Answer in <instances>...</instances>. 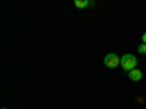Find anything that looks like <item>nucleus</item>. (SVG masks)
Returning <instances> with one entry per match:
<instances>
[{"instance_id":"f257e3e1","label":"nucleus","mask_w":146,"mask_h":109,"mask_svg":"<svg viewBox=\"0 0 146 109\" xmlns=\"http://www.w3.org/2000/svg\"><path fill=\"white\" fill-rule=\"evenodd\" d=\"M120 66L123 67L124 73H130L131 70H135L137 66V58L133 55V54H124L121 57V63Z\"/></svg>"},{"instance_id":"f03ea898","label":"nucleus","mask_w":146,"mask_h":109,"mask_svg":"<svg viewBox=\"0 0 146 109\" xmlns=\"http://www.w3.org/2000/svg\"><path fill=\"white\" fill-rule=\"evenodd\" d=\"M120 63H121V57H118L114 53H110L104 57V64L108 68H115V67L120 66Z\"/></svg>"},{"instance_id":"7ed1b4c3","label":"nucleus","mask_w":146,"mask_h":109,"mask_svg":"<svg viewBox=\"0 0 146 109\" xmlns=\"http://www.w3.org/2000/svg\"><path fill=\"white\" fill-rule=\"evenodd\" d=\"M94 6H95V2H92V0H75V7L78 9H88Z\"/></svg>"},{"instance_id":"20e7f679","label":"nucleus","mask_w":146,"mask_h":109,"mask_svg":"<svg viewBox=\"0 0 146 109\" xmlns=\"http://www.w3.org/2000/svg\"><path fill=\"white\" fill-rule=\"evenodd\" d=\"M127 77H129L131 81H139V80H142V77H143V73H142V70L135 68V70H131L130 73H127Z\"/></svg>"},{"instance_id":"39448f33","label":"nucleus","mask_w":146,"mask_h":109,"mask_svg":"<svg viewBox=\"0 0 146 109\" xmlns=\"http://www.w3.org/2000/svg\"><path fill=\"white\" fill-rule=\"evenodd\" d=\"M137 51H139L140 54H146V44H140V45L137 47Z\"/></svg>"},{"instance_id":"423d86ee","label":"nucleus","mask_w":146,"mask_h":109,"mask_svg":"<svg viewBox=\"0 0 146 109\" xmlns=\"http://www.w3.org/2000/svg\"><path fill=\"white\" fill-rule=\"evenodd\" d=\"M133 100L137 102V103H145V98H142V96H135V98H133Z\"/></svg>"},{"instance_id":"0eeeda50","label":"nucleus","mask_w":146,"mask_h":109,"mask_svg":"<svg viewBox=\"0 0 146 109\" xmlns=\"http://www.w3.org/2000/svg\"><path fill=\"white\" fill-rule=\"evenodd\" d=\"M142 42H143V44H146V32L142 35Z\"/></svg>"},{"instance_id":"6e6552de","label":"nucleus","mask_w":146,"mask_h":109,"mask_svg":"<svg viewBox=\"0 0 146 109\" xmlns=\"http://www.w3.org/2000/svg\"><path fill=\"white\" fill-rule=\"evenodd\" d=\"M3 109H7V108H3Z\"/></svg>"}]
</instances>
